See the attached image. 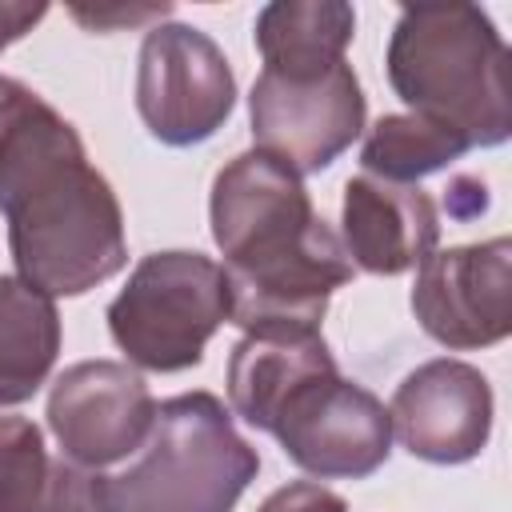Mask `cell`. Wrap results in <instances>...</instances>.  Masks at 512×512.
Wrapping results in <instances>:
<instances>
[{
    "mask_svg": "<svg viewBox=\"0 0 512 512\" xmlns=\"http://www.w3.org/2000/svg\"><path fill=\"white\" fill-rule=\"evenodd\" d=\"M268 436L316 480H364L392 452V416L364 384L332 368L304 380L280 404Z\"/></svg>",
    "mask_w": 512,
    "mask_h": 512,
    "instance_id": "cell-8",
    "label": "cell"
},
{
    "mask_svg": "<svg viewBox=\"0 0 512 512\" xmlns=\"http://www.w3.org/2000/svg\"><path fill=\"white\" fill-rule=\"evenodd\" d=\"M68 12L88 32H112V28H124V24L132 28V24H144V20H164V16H172V4H96V8L72 4Z\"/></svg>",
    "mask_w": 512,
    "mask_h": 512,
    "instance_id": "cell-20",
    "label": "cell"
},
{
    "mask_svg": "<svg viewBox=\"0 0 512 512\" xmlns=\"http://www.w3.org/2000/svg\"><path fill=\"white\" fill-rule=\"evenodd\" d=\"M440 240V208L420 184H388L376 176H348L340 204V244L352 268L372 276H400L420 268Z\"/></svg>",
    "mask_w": 512,
    "mask_h": 512,
    "instance_id": "cell-12",
    "label": "cell"
},
{
    "mask_svg": "<svg viewBox=\"0 0 512 512\" xmlns=\"http://www.w3.org/2000/svg\"><path fill=\"white\" fill-rule=\"evenodd\" d=\"M336 356L320 332L312 336H244L228 356V404L248 424L268 432L280 404L312 376L332 372Z\"/></svg>",
    "mask_w": 512,
    "mask_h": 512,
    "instance_id": "cell-13",
    "label": "cell"
},
{
    "mask_svg": "<svg viewBox=\"0 0 512 512\" xmlns=\"http://www.w3.org/2000/svg\"><path fill=\"white\" fill-rule=\"evenodd\" d=\"M512 240L492 236L484 244H456L432 252L416 268L412 312L420 328L452 348H492L512 332Z\"/></svg>",
    "mask_w": 512,
    "mask_h": 512,
    "instance_id": "cell-10",
    "label": "cell"
},
{
    "mask_svg": "<svg viewBox=\"0 0 512 512\" xmlns=\"http://www.w3.org/2000/svg\"><path fill=\"white\" fill-rule=\"evenodd\" d=\"M256 512H348L344 496H336L332 488L316 484V480H292L284 488H276Z\"/></svg>",
    "mask_w": 512,
    "mask_h": 512,
    "instance_id": "cell-19",
    "label": "cell"
},
{
    "mask_svg": "<svg viewBox=\"0 0 512 512\" xmlns=\"http://www.w3.org/2000/svg\"><path fill=\"white\" fill-rule=\"evenodd\" d=\"M48 484L44 432L28 416H0V512H40Z\"/></svg>",
    "mask_w": 512,
    "mask_h": 512,
    "instance_id": "cell-17",
    "label": "cell"
},
{
    "mask_svg": "<svg viewBox=\"0 0 512 512\" xmlns=\"http://www.w3.org/2000/svg\"><path fill=\"white\" fill-rule=\"evenodd\" d=\"M156 408L152 388L132 364L80 360L52 380L44 416L72 468L104 472L144 448Z\"/></svg>",
    "mask_w": 512,
    "mask_h": 512,
    "instance_id": "cell-9",
    "label": "cell"
},
{
    "mask_svg": "<svg viewBox=\"0 0 512 512\" xmlns=\"http://www.w3.org/2000/svg\"><path fill=\"white\" fill-rule=\"evenodd\" d=\"M384 64L408 112L456 132L468 152L508 140V44L480 4L400 8Z\"/></svg>",
    "mask_w": 512,
    "mask_h": 512,
    "instance_id": "cell-3",
    "label": "cell"
},
{
    "mask_svg": "<svg viewBox=\"0 0 512 512\" xmlns=\"http://www.w3.org/2000/svg\"><path fill=\"white\" fill-rule=\"evenodd\" d=\"M364 88L348 60L324 72L260 68L248 92V124L260 152L288 164L296 176L324 172L364 132Z\"/></svg>",
    "mask_w": 512,
    "mask_h": 512,
    "instance_id": "cell-6",
    "label": "cell"
},
{
    "mask_svg": "<svg viewBox=\"0 0 512 512\" xmlns=\"http://www.w3.org/2000/svg\"><path fill=\"white\" fill-rule=\"evenodd\" d=\"M444 208H448L452 220H472V216H480V212L488 208V188H484L480 180H472V176H456V180L448 184Z\"/></svg>",
    "mask_w": 512,
    "mask_h": 512,
    "instance_id": "cell-22",
    "label": "cell"
},
{
    "mask_svg": "<svg viewBox=\"0 0 512 512\" xmlns=\"http://www.w3.org/2000/svg\"><path fill=\"white\" fill-rule=\"evenodd\" d=\"M236 108V76L220 44L192 24H156L136 60V112L152 140L192 148L212 140Z\"/></svg>",
    "mask_w": 512,
    "mask_h": 512,
    "instance_id": "cell-7",
    "label": "cell"
},
{
    "mask_svg": "<svg viewBox=\"0 0 512 512\" xmlns=\"http://www.w3.org/2000/svg\"><path fill=\"white\" fill-rule=\"evenodd\" d=\"M0 212L16 276L44 296H84L128 264L124 212L80 132L28 84L0 76Z\"/></svg>",
    "mask_w": 512,
    "mask_h": 512,
    "instance_id": "cell-1",
    "label": "cell"
},
{
    "mask_svg": "<svg viewBox=\"0 0 512 512\" xmlns=\"http://www.w3.org/2000/svg\"><path fill=\"white\" fill-rule=\"evenodd\" d=\"M464 152H468V144L456 132L440 128L424 116H412V112H392L368 128L364 148H360V168H364V176H376L388 184H416V180L448 168Z\"/></svg>",
    "mask_w": 512,
    "mask_h": 512,
    "instance_id": "cell-16",
    "label": "cell"
},
{
    "mask_svg": "<svg viewBox=\"0 0 512 512\" xmlns=\"http://www.w3.org/2000/svg\"><path fill=\"white\" fill-rule=\"evenodd\" d=\"M492 384L480 368L440 356L412 368L388 404L392 436L424 464H468L492 436Z\"/></svg>",
    "mask_w": 512,
    "mask_h": 512,
    "instance_id": "cell-11",
    "label": "cell"
},
{
    "mask_svg": "<svg viewBox=\"0 0 512 512\" xmlns=\"http://www.w3.org/2000/svg\"><path fill=\"white\" fill-rule=\"evenodd\" d=\"M356 8L344 0H272L256 12L252 36L272 72L336 68L352 44Z\"/></svg>",
    "mask_w": 512,
    "mask_h": 512,
    "instance_id": "cell-14",
    "label": "cell"
},
{
    "mask_svg": "<svg viewBox=\"0 0 512 512\" xmlns=\"http://www.w3.org/2000/svg\"><path fill=\"white\" fill-rule=\"evenodd\" d=\"M260 456L212 392H180L156 408L144 448L120 472H92L100 512H232Z\"/></svg>",
    "mask_w": 512,
    "mask_h": 512,
    "instance_id": "cell-4",
    "label": "cell"
},
{
    "mask_svg": "<svg viewBox=\"0 0 512 512\" xmlns=\"http://www.w3.org/2000/svg\"><path fill=\"white\" fill-rule=\"evenodd\" d=\"M232 316L224 268L188 248L148 252L108 304V332L128 364L144 372H184L204 360V344Z\"/></svg>",
    "mask_w": 512,
    "mask_h": 512,
    "instance_id": "cell-5",
    "label": "cell"
},
{
    "mask_svg": "<svg viewBox=\"0 0 512 512\" xmlns=\"http://www.w3.org/2000/svg\"><path fill=\"white\" fill-rule=\"evenodd\" d=\"M56 356V300L20 276H0V408L32 400L40 384H48Z\"/></svg>",
    "mask_w": 512,
    "mask_h": 512,
    "instance_id": "cell-15",
    "label": "cell"
},
{
    "mask_svg": "<svg viewBox=\"0 0 512 512\" xmlns=\"http://www.w3.org/2000/svg\"><path fill=\"white\" fill-rule=\"evenodd\" d=\"M40 512H100L92 496V472L72 468L68 460L52 464V484Z\"/></svg>",
    "mask_w": 512,
    "mask_h": 512,
    "instance_id": "cell-18",
    "label": "cell"
},
{
    "mask_svg": "<svg viewBox=\"0 0 512 512\" xmlns=\"http://www.w3.org/2000/svg\"><path fill=\"white\" fill-rule=\"evenodd\" d=\"M212 240L224 256L232 324L244 336H312L336 288L356 268L304 180L252 148L232 156L208 196Z\"/></svg>",
    "mask_w": 512,
    "mask_h": 512,
    "instance_id": "cell-2",
    "label": "cell"
},
{
    "mask_svg": "<svg viewBox=\"0 0 512 512\" xmlns=\"http://www.w3.org/2000/svg\"><path fill=\"white\" fill-rule=\"evenodd\" d=\"M48 16V4L32 0H0V52L16 40H24L40 20Z\"/></svg>",
    "mask_w": 512,
    "mask_h": 512,
    "instance_id": "cell-21",
    "label": "cell"
}]
</instances>
